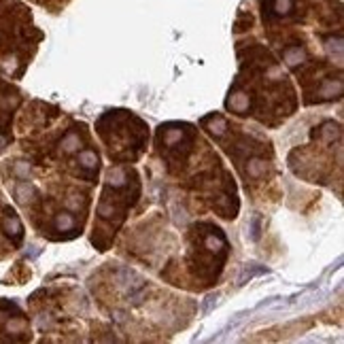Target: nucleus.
I'll return each instance as SVG.
<instances>
[{
  "mask_svg": "<svg viewBox=\"0 0 344 344\" xmlns=\"http://www.w3.org/2000/svg\"><path fill=\"white\" fill-rule=\"evenodd\" d=\"M2 230L7 232V236H11L13 240L17 242L21 238V223H19V219L15 217L13 213H9V217H4V221H2Z\"/></svg>",
  "mask_w": 344,
  "mask_h": 344,
  "instance_id": "1",
  "label": "nucleus"
},
{
  "mask_svg": "<svg viewBox=\"0 0 344 344\" xmlns=\"http://www.w3.org/2000/svg\"><path fill=\"white\" fill-rule=\"evenodd\" d=\"M15 196H17V200H19L21 204H28V202H30L34 196H36V191H34L32 185H28V183H19V185H17V189H15Z\"/></svg>",
  "mask_w": 344,
  "mask_h": 344,
  "instance_id": "2",
  "label": "nucleus"
},
{
  "mask_svg": "<svg viewBox=\"0 0 344 344\" xmlns=\"http://www.w3.org/2000/svg\"><path fill=\"white\" fill-rule=\"evenodd\" d=\"M257 274H268V268L264 266H253V268H247L242 274H240V278H238V287H242V285H247L251 278H255Z\"/></svg>",
  "mask_w": 344,
  "mask_h": 344,
  "instance_id": "3",
  "label": "nucleus"
},
{
  "mask_svg": "<svg viewBox=\"0 0 344 344\" xmlns=\"http://www.w3.org/2000/svg\"><path fill=\"white\" fill-rule=\"evenodd\" d=\"M204 244H206L208 251H213V253H217V251H221L225 247V240L221 238L219 234H208L206 238H204Z\"/></svg>",
  "mask_w": 344,
  "mask_h": 344,
  "instance_id": "4",
  "label": "nucleus"
},
{
  "mask_svg": "<svg viewBox=\"0 0 344 344\" xmlns=\"http://www.w3.org/2000/svg\"><path fill=\"white\" fill-rule=\"evenodd\" d=\"M302 60H304V49L291 47V49L285 51V62H287L289 66H295V64H300Z\"/></svg>",
  "mask_w": 344,
  "mask_h": 344,
  "instance_id": "5",
  "label": "nucleus"
},
{
  "mask_svg": "<svg viewBox=\"0 0 344 344\" xmlns=\"http://www.w3.org/2000/svg\"><path fill=\"white\" fill-rule=\"evenodd\" d=\"M55 227L60 232H66V230H72L74 227V219H72V215H68V213H60L57 215V219H55Z\"/></svg>",
  "mask_w": 344,
  "mask_h": 344,
  "instance_id": "6",
  "label": "nucleus"
},
{
  "mask_svg": "<svg viewBox=\"0 0 344 344\" xmlns=\"http://www.w3.org/2000/svg\"><path fill=\"white\" fill-rule=\"evenodd\" d=\"M79 162H81L83 168H96L98 166V157H96L94 151H81Z\"/></svg>",
  "mask_w": 344,
  "mask_h": 344,
  "instance_id": "7",
  "label": "nucleus"
},
{
  "mask_svg": "<svg viewBox=\"0 0 344 344\" xmlns=\"http://www.w3.org/2000/svg\"><path fill=\"white\" fill-rule=\"evenodd\" d=\"M79 145H81V141H79L77 134H68V136L62 141V151H66V153H72V151L79 149Z\"/></svg>",
  "mask_w": 344,
  "mask_h": 344,
  "instance_id": "8",
  "label": "nucleus"
},
{
  "mask_svg": "<svg viewBox=\"0 0 344 344\" xmlns=\"http://www.w3.org/2000/svg\"><path fill=\"white\" fill-rule=\"evenodd\" d=\"M217 300H219V293H208L204 297V304H202V317H206L208 312L217 306Z\"/></svg>",
  "mask_w": 344,
  "mask_h": 344,
  "instance_id": "9",
  "label": "nucleus"
},
{
  "mask_svg": "<svg viewBox=\"0 0 344 344\" xmlns=\"http://www.w3.org/2000/svg\"><path fill=\"white\" fill-rule=\"evenodd\" d=\"M291 9H293V0H274V13L287 15Z\"/></svg>",
  "mask_w": 344,
  "mask_h": 344,
  "instance_id": "10",
  "label": "nucleus"
},
{
  "mask_svg": "<svg viewBox=\"0 0 344 344\" xmlns=\"http://www.w3.org/2000/svg\"><path fill=\"white\" fill-rule=\"evenodd\" d=\"M15 172L19 174V177H28L30 168H28V164H17V166H15Z\"/></svg>",
  "mask_w": 344,
  "mask_h": 344,
  "instance_id": "11",
  "label": "nucleus"
},
{
  "mask_svg": "<svg viewBox=\"0 0 344 344\" xmlns=\"http://www.w3.org/2000/svg\"><path fill=\"white\" fill-rule=\"evenodd\" d=\"M257 238H259V219L255 217L253 219V240H257Z\"/></svg>",
  "mask_w": 344,
  "mask_h": 344,
  "instance_id": "12",
  "label": "nucleus"
}]
</instances>
